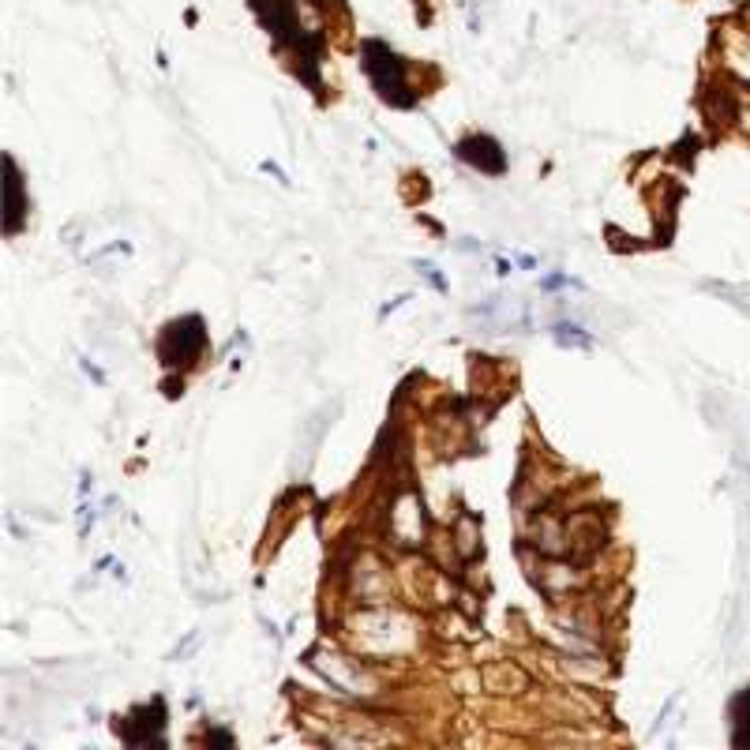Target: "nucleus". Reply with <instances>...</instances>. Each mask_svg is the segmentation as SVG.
<instances>
[{"label": "nucleus", "instance_id": "nucleus-1", "mask_svg": "<svg viewBox=\"0 0 750 750\" xmlns=\"http://www.w3.org/2000/svg\"><path fill=\"white\" fill-rule=\"evenodd\" d=\"M203 345H207L203 319L188 315V319H177V323L165 327L162 342H158V357H162L165 364H192V360L203 353Z\"/></svg>", "mask_w": 750, "mask_h": 750}, {"label": "nucleus", "instance_id": "nucleus-2", "mask_svg": "<svg viewBox=\"0 0 750 750\" xmlns=\"http://www.w3.org/2000/svg\"><path fill=\"white\" fill-rule=\"evenodd\" d=\"M364 68H368V75H372V83H375V90L387 98V102H394V105H409L413 98L409 94H402L405 90V79H402V60H398L390 49H383V45H364Z\"/></svg>", "mask_w": 750, "mask_h": 750}, {"label": "nucleus", "instance_id": "nucleus-3", "mask_svg": "<svg viewBox=\"0 0 750 750\" xmlns=\"http://www.w3.org/2000/svg\"><path fill=\"white\" fill-rule=\"evenodd\" d=\"M458 158H465V162H473V165H480L484 173H503V165H507V158H503V150H499L492 139L488 135H473V139H462L458 143Z\"/></svg>", "mask_w": 750, "mask_h": 750}, {"label": "nucleus", "instance_id": "nucleus-4", "mask_svg": "<svg viewBox=\"0 0 750 750\" xmlns=\"http://www.w3.org/2000/svg\"><path fill=\"white\" fill-rule=\"evenodd\" d=\"M484 683H488V690H495V694H518V690L525 687V675H522V668L503 660V664H492L484 672Z\"/></svg>", "mask_w": 750, "mask_h": 750}, {"label": "nucleus", "instance_id": "nucleus-5", "mask_svg": "<svg viewBox=\"0 0 750 750\" xmlns=\"http://www.w3.org/2000/svg\"><path fill=\"white\" fill-rule=\"evenodd\" d=\"M555 342L559 345H570V349H593V334H585L582 327H574V323H559L555 330Z\"/></svg>", "mask_w": 750, "mask_h": 750}, {"label": "nucleus", "instance_id": "nucleus-6", "mask_svg": "<svg viewBox=\"0 0 750 750\" xmlns=\"http://www.w3.org/2000/svg\"><path fill=\"white\" fill-rule=\"evenodd\" d=\"M8 165H12V162H8ZM8 188H12V218H8V229H15V214H19V177H15V165H12V184H8Z\"/></svg>", "mask_w": 750, "mask_h": 750}]
</instances>
